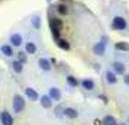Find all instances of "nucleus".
Masks as SVG:
<instances>
[{
    "instance_id": "1",
    "label": "nucleus",
    "mask_w": 129,
    "mask_h": 125,
    "mask_svg": "<svg viewBox=\"0 0 129 125\" xmlns=\"http://www.w3.org/2000/svg\"><path fill=\"white\" fill-rule=\"evenodd\" d=\"M49 26H51L54 38L58 39L59 38V31L62 29V22H61V19L55 18V16H51V19H49Z\"/></svg>"
},
{
    "instance_id": "2",
    "label": "nucleus",
    "mask_w": 129,
    "mask_h": 125,
    "mask_svg": "<svg viewBox=\"0 0 129 125\" xmlns=\"http://www.w3.org/2000/svg\"><path fill=\"white\" fill-rule=\"evenodd\" d=\"M126 26H128L126 19L122 18V16H115L113 20H112V28L115 31H123V29H126Z\"/></svg>"
},
{
    "instance_id": "3",
    "label": "nucleus",
    "mask_w": 129,
    "mask_h": 125,
    "mask_svg": "<svg viewBox=\"0 0 129 125\" xmlns=\"http://www.w3.org/2000/svg\"><path fill=\"white\" fill-rule=\"evenodd\" d=\"M25 109V99L20 95L13 96V111L16 113H20Z\"/></svg>"
},
{
    "instance_id": "4",
    "label": "nucleus",
    "mask_w": 129,
    "mask_h": 125,
    "mask_svg": "<svg viewBox=\"0 0 129 125\" xmlns=\"http://www.w3.org/2000/svg\"><path fill=\"white\" fill-rule=\"evenodd\" d=\"M93 53L96 54V55H99V57L105 55V53H106V38L102 39L100 42H97V44H94L93 45Z\"/></svg>"
},
{
    "instance_id": "5",
    "label": "nucleus",
    "mask_w": 129,
    "mask_h": 125,
    "mask_svg": "<svg viewBox=\"0 0 129 125\" xmlns=\"http://www.w3.org/2000/svg\"><path fill=\"white\" fill-rule=\"evenodd\" d=\"M0 122L3 125H13V118L12 115L7 112V111H3L0 112Z\"/></svg>"
},
{
    "instance_id": "6",
    "label": "nucleus",
    "mask_w": 129,
    "mask_h": 125,
    "mask_svg": "<svg viewBox=\"0 0 129 125\" xmlns=\"http://www.w3.org/2000/svg\"><path fill=\"white\" fill-rule=\"evenodd\" d=\"M38 66H39V68L41 70H44V71H49L51 68H52V64H51V61L47 58H39L38 60Z\"/></svg>"
},
{
    "instance_id": "7",
    "label": "nucleus",
    "mask_w": 129,
    "mask_h": 125,
    "mask_svg": "<svg viewBox=\"0 0 129 125\" xmlns=\"http://www.w3.org/2000/svg\"><path fill=\"white\" fill-rule=\"evenodd\" d=\"M25 93H26V96H28V99H30L32 102H35L39 99V95H38V92L36 90H34L32 87H26L25 89Z\"/></svg>"
},
{
    "instance_id": "8",
    "label": "nucleus",
    "mask_w": 129,
    "mask_h": 125,
    "mask_svg": "<svg viewBox=\"0 0 129 125\" xmlns=\"http://www.w3.org/2000/svg\"><path fill=\"white\" fill-rule=\"evenodd\" d=\"M22 42H23L22 35H19V34H12V35H10V44H12L13 47H19V45H22Z\"/></svg>"
},
{
    "instance_id": "9",
    "label": "nucleus",
    "mask_w": 129,
    "mask_h": 125,
    "mask_svg": "<svg viewBox=\"0 0 129 125\" xmlns=\"http://www.w3.org/2000/svg\"><path fill=\"white\" fill-rule=\"evenodd\" d=\"M112 67H113V71L116 73V74H123V73H125V64H123V63L115 61V63L112 64Z\"/></svg>"
},
{
    "instance_id": "10",
    "label": "nucleus",
    "mask_w": 129,
    "mask_h": 125,
    "mask_svg": "<svg viewBox=\"0 0 129 125\" xmlns=\"http://www.w3.org/2000/svg\"><path fill=\"white\" fill-rule=\"evenodd\" d=\"M49 96L52 101H59L61 99V90L58 87H51L49 89Z\"/></svg>"
},
{
    "instance_id": "11",
    "label": "nucleus",
    "mask_w": 129,
    "mask_h": 125,
    "mask_svg": "<svg viewBox=\"0 0 129 125\" xmlns=\"http://www.w3.org/2000/svg\"><path fill=\"white\" fill-rule=\"evenodd\" d=\"M64 116L74 119V118L78 116V112H77V109H74V108H65L64 109Z\"/></svg>"
},
{
    "instance_id": "12",
    "label": "nucleus",
    "mask_w": 129,
    "mask_h": 125,
    "mask_svg": "<svg viewBox=\"0 0 129 125\" xmlns=\"http://www.w3.org/2000/svg\"><path fill=\"white\" fill-rule=\"evenodd\" d=\"M106 82L109 84H115L117 82V77H116V73L113 71H106Z\"/></svg>"
},
{
    "instance_id": "13",
    "label": "nucleus",
    "mask_w": 129,
    "mask_h": 125,
    "mask_svg": "<svg viewBox=\"0 0 129 125\" xmlns=\"http://www.w3.org/2000/svg\"><path fill=\"white\" fill-rule=\"evenodd\" d=\"M12 68H13V71L15 73H22L23 71V63H20V61H19V60H15V61H13L12 63Z\"/></svg>"
},
{
    "instance_id": "14",
    "label": "nucleus",
    "mask_w": 129,
    "mask_h": 125,
    "mask_svg": "<svg viewBox=\"0 0 129 125\" xmlns=\"http://www.w3.org/2000/svg\"><path fill=\"white\" fill-rule=\"evenodd\" d=\"M41 105L45 109H48V108H51L52 106V99H51V96L48 95V96H42L41 97Z\"/></svg>"
},
{
    "instance_id": "15",
    "label": "nucleus",
    "mask_w": 129,
    "mask_h": 125,
    "mask_svg": "<svg viewBox=\"0 0 129 125\" xmlns=\"http://www.w3.org/2000/svg\"><path fill=\"white\" fill-rule=\"evenodd\" d=\"M81 86L86 90H93L94 89V82L91 80V79H84V80L81 82Z\"/></svg>"
},
{
    "instance_id": "16",
    "label": "nucleus",
    "mask_w": 129,
    "mask_h": 125,
    "mask_svg": "<svg viewBox=\"0 0 129 125\" xmlns=\"http://www.w3.org/2000/svg\"><path fill=\"white\" fill-rule=\"evenodd\" d=\"M57 45H58L59 48H61V49H64V51H68V49H70V42L67 41V39H57Z\"/></svg>"
},
{
    "instance_id": "17",
    "label": "nucleus",
    "mask_w": 129,
    "mask_h": 125,
    "mask_svg": "<svg viewBox=\"0 0 129 125\" xmlns=\"http://www.w3.org/2000/svg\"><path fill=\"white\" fill-rule=\"evenodd\" d=\"M102 124L103 125H117V122H116V119H115V116L106 115L105 118H103V121H102Z\"/></svg>"
},
{
    "instance_id": "18",
    "label": "nucleus",
    "mask_w": 129,
    "mask_h": 125,
    "mask_svg": "<svg viewBox=\"0 0 129 125\" xmlns=\"http://www.w3.org/2000/svg\"><path fill=\"white\" fill-rule=\"evenodd\" d=\"M0 49H2V53L5 54L6 57H12L13 54H15V53H13V47H12V45H2Z\"/></svg>"
},
{
    "instance_id": "19",
    "label": "nucleus",
    "mask_w": 129,
    "mask_h": 125,
    "mask_svg": "<svg viewBox=\"0 0 129 125\" xmlns=\"http://www.w3.org/2000/svg\"><path fill=\"white\" fill-rule=\"evenodd\" d=\"M115 49H117V51H129V44L128 42H117L116 45H115Z\"/></svg>"
},
{
    "instance_id": "20",
    "label": "nucleus",
    "mask_w": 129,
    "mask_h": 125,
    "mask_svg": "<svg viewBox=\"0 0 129 125\" xmlns=\"http://www.w3.org/2000/svg\"><path fill=\"white\" fill-rule=\"evenodd\" d=\"M25 49H26V54H35L36 53V45L34 42H26Z\"/></svg>"
},
{
    "instance_id": "21",
    "label": "nucleus",
    "mask_w": 129,
    "mask_h": 125,
    "mask_svg": "<svg viewBox=\"0 0 129 125\" xmlns=\"http://www.w3.org/2000/svg\"><path fill=\"white\" fill-rule=\"evenodd\" d=\"M57 10H58V13L61 15V16H67L68 15V6H65V5H59L58 7H57Z\"/></svg>"
},
{
    "instance_id": "22",
    "label": "nucleus",
    "mask_w": 129,
    "mask_h": 125,
    "mask_svg": "<svg viewBox=\"0 0 129 125\" xmlns=\"http://www.w3.org/2000/svg\"><path fill=\"white\" fill-rule=\"evenodd\" d=\"M67 83L70 84V86H73V87H77L78 86V80L74 76H67Z\"/></svg>"
},
{
    "instance_id": "23",
    "label": "nucleus",
    "mask_w": 129,
    "mask_h": 125,
    "mask_svg": "<svg viewBox=\"0 0 129 125\" xmlns=\"http://www.w3.org/2000/svg\"><path fill=\"white\" fill-rule=\"evenodd\" d=\"M32 25L35 26L36 29H39V28H41V19H39V16H35V18H32Z\"/></svg>"
},
{
    "instance_id": "24",
    "label": "nucleus",
    "mask_w": 129,
    "mask_h": 125,
    "mask_svg": "<svg viewBox=\"0 0 129 125\" xmlns=\"http://www.w3.org/2000/svg\"><path fill=\"white\" fill-rule=\"evenodd\" d=\"M18 60L19 61H20V63H26V60H28V57H26V54L25 53H22V51H20V53H18Z\"/></svg>"
},
{
    "instance_id": "25",
    "label": "nucleus",
    "mask_w": 129,
    "mask_h": 125,
    "mask_svg": "<svg viewBox=\"0 0 129 125\" xmlns=\"http://www.w3.org/2000/svg\"><path fill=\"white\" fill-rule=\"evenodd\" d=\"M61 111H62L61 108H57V109H55V115H57V116H61V115H64V113H61Z\"/></svg>"
},
{
    "instance_id": "26",
    "label": "nucleus",
    "mask_w": 129,
    "mask_h": 125,
    "mask_svg": "<svg viewBox=\"0 0 129 125\" xmlns=\"http://www.w3.org/2000/svg\"><path fill=\"white\" fill-rule=\"evenodd\" d=\"M123 82H125V84H126V86H129V74H126V76L123 77Z\"/></svg>"
}]
</instances>
